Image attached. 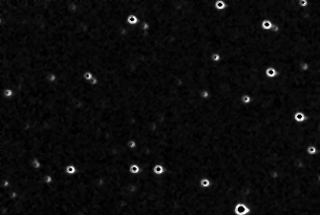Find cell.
Listing matches in <instances>:
<instances>
[{"instance_id":"obj_1","label":"cell","mask_w":320,"mask_h":215,"mask_svg":"<svg viewBox=\"0 0 320 215\" xmlns=\"http://www.w3.org/2000/svg\"><path fill=\"white\" fill-rule=\"evenodd\" d=\"M213 13V40L222 60L208 57L203 72L206 100L208 194L220 210L239 202L268 214L282 205L281 190L298 160L300 111L298 59L280 32L261 28L274 0H225Z\"/></svg>"},{"instance_id":"obj_2","label":"cell","mask_w":320,"mask_h":215,"mask_svg":"<svg viewBox=\"0 0 320 215\" xmlns=\"http://www.w3.org/2000/svg\"><path fill=\"white\" fill-rule=\"evenodd\" d=\"M234 215H249L251 213V209L243 202H239L235 205L233 209Z\"/></svg>"},{"instance_id":"obj_3","label":"cell","mask_w":320,"mask_h":215,"mask_svg":"<svg viewBox=\"0 0 320 215\" xmlns=\"http://www.w3.org/2000/svg\"><path fill=\"white\" fill-rule=\"evenodd\" d=\"M309 120V116H307L302 111H297L293 114V121L296 123H303Z\"/></svg>"},{"instance_id":"obj_4","label":"cell","mask_w":320,"mask_h":215,"mask_svg":"<svg viewBox=\"0 0 320 215\" xmlns=\"http://www.w3.org/2000/svg\"><path fill=\"white\" fill-rule=\"evenodd\" d=\"M126 23L130 25V26H134V25L140 24L141 23V19L138 17L136 14H129L126 18Z\"/></svg>"},{"instance_id":"obj_5","label":"cell","mask_w":320,"mask_h":215,"mask_svg":"<svg viewBox=\"0 0 320 215\" xmlns=\"http://www.w3.org/2000/svg\"><path fill=\"white\" fill-rule=\"evenodd\" d=\"M165 167L163 166L161 163H157L153 166V173L156 175V176H162L163 174L165 173Z\"/></svg>"},{"instance_id":"obj_6","label":"cell","mask_w":320,"mask_h":215,"mask_svg":"<svg viewBox=\"0 0 320 215\" xmlns=\"http://www.w3.org/2000/svg\"><path fill=\"white\" fill-rule=\"evenodd\" d=\"M261 28L263 29L264 31L270 32L272 30V28H273V22H272L271 19H264L261 22Z\"/></svg>"},{"instance_id":"obj_7","label":"cell","mask_w":320,"mask_h":215,"mask_svg":"<svg viewBox=\"0 0 320 215\" xmlns=\"http://www.w3.org/2000/svg\"><path fill=\"white\" fill-rule=\"evenodd\" d=\"M199 185H200V187H201L202 188H203V189H208V188H210V187H211V185H212V184H211V181H210V179H209V178H202V179L201 180H200V182H199Z\"/></svg>"},{"instance_id":"obj_8","label":"cell","mask_w":320,"mask_h":215,"mask_svg":"<svg viewBox=\"0 0 320 215\" xmlns=\"http://www.w3.org/2000/svg\"><path fill=\"white\" fill-rule=\"evenodd\" d=\"M306 153L309 156H315V155H317V153H318V148H317V146H315L314 144H310V145H308L306 148Z\"/></svg>"},{"instance_id":"obj_9","label":"cell","mask_w":320,"mask_h":215,"mask_svg":"<svg viewBox=\"0 0 320 215\" xmlns=\"http://www.w3.org/2000/svg\"><path fill=\"white\" fill-rule=\"evenodd\" d=\"M215 9L217 11H225L227 9V1L225 0H216L215 1Z\"/></svg>"},{"instance_id":"obj_10","label":"cell","mask_w":320,"mask_h":215,"mask_svg":"<svg viewBox=\"0 0 320 215\" xmlns=\"http://www.w3.org/2000/svg\"><path fill=\"white\" fill-rule=\"evenodd\" d=\"M77 172H78V169H77V167H76V165H69L65 167V173L67 175L73 176V175L77 174Z\"/></svg>"},{"instance_id":"obj_11","label":"cell","mask_w":320,"mask_h":215,"mask_svg":"<svg viewBox=\"0 0 320 215\" xmlns=\"http://www.w3.org/2000/svg\"><path fill=\"white\" fill-rule=\"evenodd\" d=\"M129 172L132 175H138L141 173V166L137 163H133L129 166Z\"/></svg>"},{"instance_id":"obj_12","label":"cell","mask_w":320,"mask_h":215,"mask_svg":"<svg viewBox=\"0 0 320 215\" xmlns=\"http://www.w3.org/2000/svg\"><path fill=\"white\" fill-rule=\"evenodd\" d=\"M310 69H311V65H310V63H309V62H306V61H301L300 64H299V70H300L301 72L306 73V72H309V71H310Z\"/></svg>"},{"instance_id":"obj_13","label":"cell","mask_w":320,"mask_h":215,"mask_svg":"<svg viewBox=\"0 0 320 215\" xmlns=\"http://www.w3.org/2000/svg\"><path fill=\"white\" fill-rule=\"evenodd\" d=\"M0 94H2L3 96H4L5 98H7V99H12V98L14 96V92L13 89L11 88H7L5 89L4 91H2V92H0Z\"/></svg>"},{"instance_id":"obj_14","label":"cell","mask_w":320,"mask_h":215,"mask_svg":"<svg viewBox=\"0 0 320 215\" xmlns=\"http://www.w3.org/2000/svg\"><path fill=\"white\" fill-rule=\"evenodd\" d=\"M210 59H211V60L213 61V62H215V63H219V62H221V60H222V56H221V54H220V53H218V52H215V53L211 54V56H210Z\"/></svg>"},{"instance_id":"obj_15","label":"cell","mask_w":320,"mask_h":215,"mask_svg":"<svg viewBox=\"0 0 320 215\" xmlns=\"http://www.w3.org/2000/svg\"><path fill=\"white\" fill-rule=\"evenodd\" d=\"M46 79L49 83H54L57 81V76L56 74H54V73H50V74L47 75Z\"/></svg>"},{"instance_id":"obj_16","label":"cell","mask_w":320,"mask_h":215,"mask_svg":"<svg viewBox=\"0 0 320 215\" xmlns=\"http://www.w3.org/2000/svg\"><path fill=\"white\" fill-rule=\"evenodd\" d=\"M127 147L130 148L131 150H134V149H136L138 147V143L136 140L134 139H131L129 140L128 141H127Z\"/></svg>"},{"instance_id":"obj_17","label":"cell","mask_w":320,"mask_h":215,"mask_svg":"<svg viewBox=\"0 0 320 215\" xmlns=\"http://www.w3.org/2000/svg\"><path fill=\"white\" fill-rule=\"evenodd\" d=\"M200 97H201L203 100H208L210 98V92L208 90L203 89L200 92Z\"/></svg>"},{"instance_id":"obj_18","label":"cell","mask_w":320,"mask_h":215,"mask_svg":"<svg viewBox=\"0 0 320 215\" xmlns=\"http://www.w3.org/2000/svg\"><path fill=\"white\" fill-rule=\"evenodd\" d=\"M94 76H94V74L93 73H91L90 71H87V72L84 73V74H83V79H84V81H88V82L94 78Z\"/></svg>"},{"instance_id":"obj_19","label":"cell","mask_w":320,"mask_h":215,"mask_svg":"<svg viewBox=\"0 0 320 215\" xmlns=\"http://www.w3.org/2000/svg\"><path fill=\"white\" fill-rule=\"evenodd\" d=\"M298 4L301 8H307L309 6V0H298Z\"/></svg>"},{"instance_id":"obj_20","label":"cell","mask_w":320,"mask_h":215,"mask_svg":"<svg viewBox=\"0 0 320 215\" xmlns=\"http://www.w3.org/2000/svg\"><path fill=\"white\" fill-rule=\"evenodd\" d=\"M89 83H90V84L92 85V86H97V84H99V79H97V76H94V78H93L92 79H91L90 81H89Z\"/></svg>"},{"instance_id":"obj_21","label":"cell","mask_w":320,"mask_h":215,"mask_svg":"<svg viewBox=\"0 0 320 215\" xmlns=\"http://www.w3.org/2000/svg\"><path fill=\"white\" fill-rule=\"evenodd\" d=\"M317 181L320 183V174H318V176H317Z\"/></svg>"},{"instance_id":"obj_22","label":"cell","mask_w":320,"mask_h":215,"mask_svg":"<svg viewBox=\"0 0 320 215\" xmlns=\"http://www.w3.org/2000/svg\"><path fill=\"white\" fill-rule=\"evenodd\" d=\"M319 129H320V125H319Z\"/></svg>"}]
</instances>
